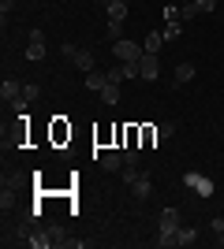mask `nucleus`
I'll list each match as a JSON object with an SVG mask.
<instances>
[{"instance_id":"obj_1","label":"nucleus","mask_w":224,"mask_h":249,"mask_svg":"<svg viewBox=\"0 0 224 249\" xmlns=\"http://www.w3.org/2000/svg\"><path fill=\"white\" fill-rule=\"evenodd\" d=\"M183 186L187 190H194V194H198V197H213V182H209V178L202 175V171H187V175H183Z\"/></svg>"},{"instance_id":"obj_2","label":"nucleus","mask_w":224,"mask_h":249,"mask_svg":"<svg viewBox=\"0 0 224 249\" xmlns=\"http://www.w3.org/2000/svg\"><path fill=\"white\" fill-rule=\"evenodd\" d=\"M112 52H116V60H123V63H135V60H142V45H135L127 37V41H123V37H120V41H112Z\"/></svg>"},{"instance_id":"obj_3","label":"nucleus","mask_w":224,"mask_h":249,"mask_svg":"<svg viewBox=\"0 0 224 249\" xmlns=\"http://www.w3.org/2000/svg\"><path fill=\"white\" fill-rule=\"evenodd\" d=\"M64 56H67V60H75L79 71H94V52H90V49H79V45H67L64 41Z\"/></svg>"},{"instance_id":"obj_4","label":"nucleus","mask_w":224,"mask_h":249,"mask_svg":"<svg viewBox=\"0 0 224 249\" xmlns=\"http://www.w3.org/2000/svg\"><path fill=\"white\" fill-rule=\"evenodd\" d=\"M157 74H161L157 52H142V60H139V78H146V82H157Z\"/></svg>"},{"instance_id":"obj_5","label":"nucleus","mask_w":224,"mask_h":249,"mask_svg":"<svg viewBox=\"0 0 224 249\" xmlns=\"http://www.w3.org/2000/svg\"><path fill=\"white\" fill-rule=\"evenodd\" d=\"M26 60H30V63L45 60V30H30V41H26Z\"/></svg>"},{"instance_id":"obj_6","label":"nucleus","mask_w":224,"mask_h":249,"mask_svg":"<svg viewBox=\"0 0 224 249\" xmlns=\"http://www.w3.org/2000/svg\"><path fill=\"white\" fill-rule=\"evenodd\" d=\"M176 227H180V212H176V208H161L157 234H176Z\"/></svg>"},{"instance_id":"obj_7","label":"nucleus","mask_w":224,"mask_h":249,"mask_svg":"<svg viewBox=\"0 0 224 249\" xmlns=\"http://www.w3.org/2000/svg\"><path fill=\"white\" fill-rule=\"evenodd\" d=\"M131 194H135V201H149V194H153V182H149L146 171H142V175L131 182Z\"/></svg>"},{"instance_id":"obj_8","label":"nucleus","mask_w":224,"mask_h":249,"mask_svg":"<svg viewBox=\"0 0 224 249\" xmlns=\"http://www.w3.org/2000/svg\"><path fill=\"white\" fill-rule=\"evenodd\" d=\"M127 167V160H123V149H116V153H105L101 156V171H123Z\"/></svg>"},{"instance_id":"obj_9","label":"nucleus","mask_w":224,"mask_h":249,"mask_svg":"<svg viewBox=\"0 0 224 249\" xmlns=\"http://www.w3.org/2000/svg\"><path fill=\"white\" fill-rule=\"evenodd\" d=\"M105 11H108V22H123L127 19V0H105Z\"/></svg>"},{"instance_id":"obj_10","label":"nucleus","mask_w":224,"mask_h":249,"mask_svg":"<svg viewBox=\"0 0 224 249\" xmlns=\"http://www.w3.org/2000/svg\"><path fill=\"white\" fill-rule=\"evenodd\" d=\"M105 86H108V71H86V89H97V93H101Z\"/></svg>"},{"instance_id":"obj_11","label":"nucleus","mask_w":224,"mask_h":249,"mask_svg":"<svg viewBox=\"0 0 224 249\" xmlns=\"http://www.w3.org/2000/svg\"><path fill=\"white\" fill-rule=\"evenodd\" d=\"M34 97H38V82H26V86H22V93H19V101H11V104H15L19 112H26V104H30Z\"/></svg>"},{"instance_id":"obj_12","label":"nucleus","mask_w":224,"mask_h":249,"mask_svg":"<svg viewBox=\"0 0 224 249\" xmlns=\"http://www.w3.org/2000/svg\"><path fill=\"white\" fill-rule=\"evenodd\" d=\"M22 93V82H15V78H4V86H0V97L4 101H19Z\"/></svg>"},{"instance_id":"obj_13","label":"nucleus","mask_w":224,"mask_h":249,"mask_svg":"<svg viewBox=\"0 0 224 249\" xmlns=\"http://www.w3.org/2000/svg\"><path fill=\"white\" fill-rule=\"evenodd\" d=\"M26 246H30V249H49V246H53V238H49V231H30Z\"/></svg>"},{"instance_id":"obj_14","label":"nucleus","mask_w":224,"mask_h":249,"mask_svg":"<svg viewBox=\"0 0 224 249\" xmlns=\"http://www.w3.org/2000/svg\"><path fill=\"white\" fill-rule=\"evenodd\" d=\"M191 78H194V63H187V60H183L180 67H176V74H172V82H176V86H183V82H191Z\"/></svg>"},{"instance_id":"obj_15","label":"nucleus","mask_w":224,"mask_h":249,"mask_svg":"<svg viewBox=\"0 0 224 249\" xmlns=\"http://www.w3.org/2000/svg\"><path fill=\"white\" fill-rule=\"evenodd\" d=\"M194 238H198L194 227H183V223L176 227V246H194Z\"/></svg>"},{"instance_id":"obj_16","label":"nucleus","mask_w":224,"mask_h":249,"mask_svg":"<svg viewBox=\"0 0 224 249\" xmlns=\"http://www.w3.org/2000/svg\"><path fill=\"white\" fill-rule=\"evenodd\" d=\"M142 49H146V52H161V49H164V34H157V30H153V34H146Z\"/></svg>"},{"instance_id":"obj_17","label":"nucleus","mask_w":224,"mask_h":249,"mask_svg":"<svg viewBox=\"0 0 224 249\" xmlns=\"http://www.w3.org/2000/svg\"><path fill=\"white\" fill-rule=\"evenodd\" d=\"M101 101H105V104H120V86H116V82H108L105 89H101Z\"/></svg>"},{"instance_id":"obj_18","label":"nucleus","mask_w":224,"mask_h":249,"mask_svg":"<svg viewBox=\"0 0 224 249\" xmlns=\"http://www.w3.org/2000/svg\"><path fill=\"white\" fill-rule=\"evenodd\" d=\"M161 34H164V41H176V37L183 34V22H164V30H161Z\"/></svg>"},{"instance_id":"obj_19","label":"nucleus","mask_w":224,"mask_h":249,"mask_svg":"<svg viewBox=\"0 0 224 249\" xmlns=\"http://www.w3.org/2000/svg\"><path fill=\"white\" fill-rule=\"evenodd\" d=\"M180 15H183V22H191V19L202 15V8H198V4H180Z\"/></svg>"},{"instance_id":"obj_20","label":"nucleus","mask_w":224,"mask_h":249,"mask_svg":"<svg viewBox=\"0 0 224 249\" xmlns=\"http://www.w3.org/2000/svg\"><path fill=\"white\" fill-rule=\"evenodd\" d=\"M108 82H116V86L127 82V74H123V63H120V67H108Z\"/></svg>"},{"instance_id":"obj_21","label":"nucleus","mask_w":224,"mask_h":249,"mask_svg":"<svg viewBox=\"0 0 224 249\" xmlns=\"http://www.w3.org/2000/svg\"><path fill=\"white\" fill-rule=\"evenodd\" d=\"M164 22H183V15H180V8H176V4H168V8H164Z\"/></svg>"},{"instance_id":"obj_22","label":"nucleus","mask_w":224,"mask_h":249,"mask_svg":"<svg viewBox=\"0 0 224 249\" xmlns=\"http://www.w3.org/2000/svg\"><path fill=\"white\" fill-rule=\"evenodd\" d=\"M176 134V123H157V138L164 142V138H172Z\"/></svg>"},{"instance_id":"obj_23","label":"nucleus","mask_w":224,"mask_h":249,"mask_svg":"<svg viewBox=\"0 0 224 249\" xmlns=\"http://www.w3.org/2000/svg\"><path fill=\"white\" fill-rule=\"evenodd\" d=\"M142 142H146V145H153V142H161V138H157V126H142Z\"/></svg>"},{"instance_id":"obj_24","label":"nucleus","mask_w":224,"mask_h":249,"mask_svg":"<svg viewBox=\"0 0 224 249\" xmlns=\"http://www.w3.org/2000/svg\"><path fill=\"white\" fill-rule=\"evenodd\" d=\"M120 26H123V22H108V26H105V37H108V41H120Z\"/></svg>"},{"instance_id":"obj_25","label":"nucleus","mask_w":224,"mask_h":249,"mask_svg":"<svg viewBox=\"0 0 224 249\" xmlns=\"http://www.w3.org/2000/svg\"><path fill=\"white\" fill-rule=\"evenodd\" d=\"M53 134H56V142H64V138H71V126L64 130V123H56V126H53Z\"/></svg>"},{"instance_id":"obj_26","label":"nucleus","mask_w":224,"mask_h":249,"mask_svg":"<svg viewBox=\"0 0 224 249\" xmlns=\"http://www.w3.org/2000/svg\"><path fill=\"white\" fill-rule=\"evenodd\" d=\"M139 175H142L139 167H123V182H127V186H131V182H135V178H139Z\"/></svg>"},{"instance_id":"obj_27","label":"nucleus","mask_w":224,"mask_h":249,"mask_svg":"<svg viewBox=\"0 0 224 249\" xmlns=\"http://www.w3.org/2000/svg\"><path fill=\"white\" fill-rule=\"evenodd\" d=\"M11 8H15V0H0V15H4V22H8V15H11Z\"/></svg>"},{"instance_id":"obj_28","label":"nucleus","mask_w":224,"mask_h":249,"mask_svg":"<svg viewBox=\"0 0 224 249\" xmlns=\"http://www.w3.org/2000/svg\"><path fill=\"white\" fill-rule=\"evenodd\" d=\"M209 227H213L217 234H224V216H213V219H209Z\"/></svg>"},{"instance_id":"obj_29","label":"nucleus","mask_w":224,"mask_h":249,"mask_svg":"<svg viewBox=\"0 0 224 249\" xmlns=\"http://www.w3.org/2000/svg\"><path fill=\"white\" fill-rule=\"evenodd\" d=\"M183 4H194V0H183Z\"/></svg>"},{"instance_id":"obj_30","label":"nucleus","mask_w":224,"mask_h":249,"mask_svg":"<svg viewBox=\"0 0 224 249\" xmlns=\"http://www.w3.org/2000/svg\"><path fill=\"white\" fill-rule=\"evenodd\" d=\"M221 242H224V234H221Z\"/></svg>"},{"instance_id":"obj_31","label":"nucleus","mask_w":224,"mask_h":249,"mask_svg":"<svg viewBox=\"0 0 224 249\" xmlns=\"http://www.w3.org/2000/svg\"><path fill=\"white\" fill-rule=\"evenodd\" d=\"M221 26H224V19H221Z\"/></svg>"}]
</instances>
